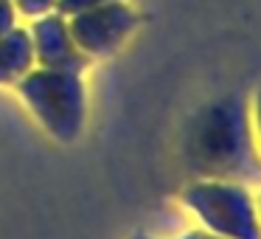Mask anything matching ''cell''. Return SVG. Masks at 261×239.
<instances>
[{
	"mask_svg": "<svg viewBox=\"0 0 261 239\" xmlns=\"http://www.w3.org/2000/svg\"><path fill=\"white\" fill-rule=\"evenodd\" d=\"M182 163L194 177L261 180L253 118L242 96H225L191 115L182 138Z\"/></svg>",
	"mask_w": 261,
	"mask_h": 239,
	"instance_id": "obj_1",
	"label": "cell"
},
{
	"mask_svg": "<svg viewBox=\"0 0 261 239\" xmlns=\"http://www.w3.org/2000/svg\"><path fill=\"white\" fill-rule=\"evenodd\" d=\"M17 96L57 144H76L87 124V85L73 70L31 68L17 82Z\"/></svg>",
	"mask_w": 261,
	"mask_h": 239,
	"instance_id": "obj_2",
	"label": "cell"
},
{
	"mask_svg": "<svg viewBox=\"0 0 261 239\" xmlns=\"http://www.w3.org/2000/svg\"><path fill=\"white\" fill-rule=\"evenodd\" d=\"M180 203L199 228L222 239H261L258 205L247 183L194 177L180 192Z\"/></svg>",
	"mask_w": 261,
	"mask_h": 239,
	"instance_id": "obj_3",
	"label": "cell"
},
{
	"mask_svg": "<svg viewBox=\"0 0 261 239\" xmlns=\"http://www.w3.org/2000/svg\"><path fill=\"white\" fill-rule=\"evenodd\" d=\"M141 14L129 0H110L68 17L76 48L87 59H107L135 34Z\"/></svg>",
	"mask_w": 261,
	"mask_h": 239,
	"instance_id": "obj_4",
	"label": "cell"
},
{
	"mask_svg": "<svg viewBox=\"0 0 261 239\" xmlns=\"http://www.w3.org/2000/svg\"><path fill=\"white\" fill-rule=\"evenodd\" d=\"M31 51H34V65L45 70H73L82 74L90 59L76 48V40L70 34L68 17L59 12H48L40 17H31L29 29Z\"/></svg>",
	"mask_w": 261,
	"mask_h": 239,
	"instance_id": "obj_5",
	"label": "cell"
},
{
	"mask_svg": "<svg viewBox=\"0 0 261 239\" xmlns=\"http://www.w3.org/2000/svg\"><path fill=\"white\" fill-rule=\"evenodd\" d=\"M34 68V51L25 26H14L0 37V85H17Z\"/></svg>",
	"mask_w": 261,
	"mask_h": 239,
	"instance_id": "obj_6",
	"label": "cell"
},
{
	"mask_svg": "<svg viewBox=\"0 0 261 239\" xmlns=\"http://www.w3.org/2000/svg\"><path fill=\"white\" fill-rule=\"evenodd\" d=\"M17 14L23 17H40V14H48V12H57V3L59 0H12Z\"/></svg>",
	"mask_w": 261,
	"mask_h": 239,
	"instance_id": "obj_7",
	"label": "cell"
},
{
	"mask_svg": "<svg viewBox=\"0 0 261 239\" xmlns=\"http://www.w3.org/2000/svg\"><path fill=\"white\" fill-rule=\"evenodd\" d=\"M101 3H110V0H59L57 3V12L70 17L76 12H85V9H93V6H101Z\"/></svg>",
	"mask_w": 261,
	"mask_h": 239,
	"instance_id": "obj_8",
	"label": "cell"
},
{
	"mask_svg": "<svg viewBox=\"0 0 261 239\" xmlns=\"http://www.w3.org/2000/svg\"><path fill=\"white\" fill-rule=\"evenodd\" d=\"M17 9H14V3L12 0H0V37L3 34H9V31L17 26Z\"/></svg>",
	"mask_w": 261,
	"mask_h": 239,
	"instance_id": "obj_9",
	"label": "cell"
},
{
	"mask_svg": "<svg viewBox=\"0 0 261 239\" xmlns=\"http://www.w3.org/2000/svg\"><path fill=\"white\" fill-rule=\"evenodd\" d=\"M250 118H253V138H255V149L261 155V87L255 90L253 107H250Z\"/></svg>",
	"mask_w": 261,
	"mask_h": 239,
	"instance_id": "obj_10",
	"label": "cell"
},
{
	"mask_svg": "<svg viewBox=\"0 0 261 239\" xmlns=\"http://www.w3.org/2000/svg\"><path fill=\"white\" fill-rule=\"evenodd\" d=\"M174 239H222V236H216V233L205 231V228H191V231L180 233V236H174Z\"/></svg>",
	"mask_w": 261,
	"mask_h": 239,
	"instance_id": "obj_11",
	"label": "cell"
},
{
	"mask_svg": "<svg viewBox=\"0 0 261 239\" xmlns=\"http://www.w3.org/2000/svg\"><path fill=\"white\" fill-rule=\"evenodd\" d=\"M255 205H258V220H261V192L255 194Z\"/></svg>",
	"mask_w": 261,
	"mask_h": 239,
	"instance_id": "obj_12",
	"label": "cell"
},
{
	"mask_svg": "<svg viewBox=\"0 0 261 239\" xmlns=\"http://www.w3.org/2000/svg\"><path fill=\"white\" fill-rule=\"evenodd\" d=\"M132 239H154V236H146V233H138V236H132Z\"/></svg>",
	"mask_w": 261,
	"mask_h": 239,
	"instance_id": "obj_13",
	"label": "cell"
}]
</instances>
